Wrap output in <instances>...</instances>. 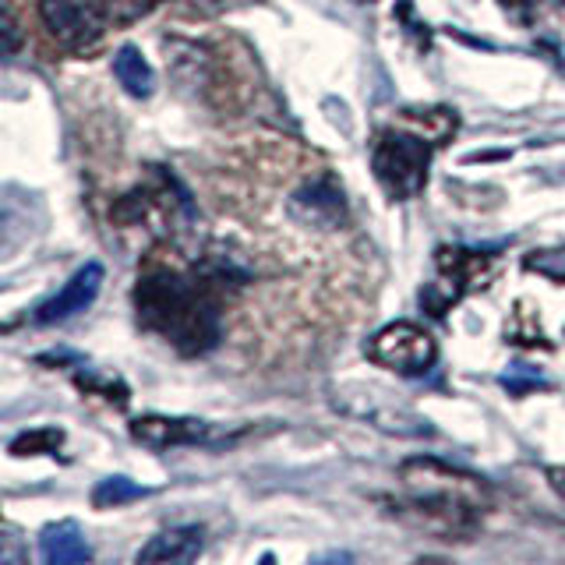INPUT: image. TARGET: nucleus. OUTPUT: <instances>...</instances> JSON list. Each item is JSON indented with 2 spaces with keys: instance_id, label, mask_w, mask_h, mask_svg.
Segmentation results:
<instances>
[{
  "instance_id": "39448f33",
  "label": "nucleus",
  "mask_w": 565,
  "mask_h": 565,
  "mask_svg": "<svg viewBox=\"0 0 565 565\" xmlns=\"http://www.w3.org/2000/svg\"><path fill=\"white\" fill-rule=\"evenodd\" d=\"M403 488L417 491V494H441V499H459L470 502L477 509L491 505V488L481 481V477L463 473L441 459H411V463L399 467Z\"/></svg>"
},
{
  "instance_id": "6ab92c4d",
  "label": "nucleus",
  "mask_w": 565,
  "mask_h": 565,
  "mask_svg": "<svg viewBox=\"0 0 565 565\" xmlns=\"http://www.w3.org/2000/svg\"><path fill=\"white\" fill-rule=\"evenodd\" d=\"M194 4H216V0H194Z\"/></svg>"
},
{
  "instance_id": "7ed1b4c3",
  "label": "nucleus",
  "mask_w": 565,
  "mask_h": 565,
  "mask_svg": "<svg viewBox=\"0 0 565 565\" xmlns=\"http://www.w3.org/2000/svg\"><path fill=\"white\" fill-rule=\"evenodd\" d=\"M388 505H393V512L399 520L428 530V534H435V537H446V541L470 537L477 530V523H481V512H484L470 502L441 499V494H417V491H411L406 499H388Z\"/></svg>"
},
{
  "instance_id": "f257e3e1",
  "label": "nucleus",
  "mask_w": 565,
  "mask_h": 565,
  "mask_svg": "<svg viewBox=\"0 0 565 565\" xmlns=\"http://www.w3.org/2000/svg\"><path fill=\"white\" fill-rule=\"evenodd\" d=\"M230 279L226 269L212 273H177L156 269L138 279L135 305L146 329L159 332L181 353H205L216 347L223 329L220 287Z\"/></svg>"
},
{
  "instance_id": "9d476101",
  "label": "nucleus",
  "mask_w": 565,
  "mask_h": 565,
  "mask_svg": "<svg viewBox=\"0 0 565 565\" xmlns=\"http://www.w3.org/2000/svg\"><path fill=\"white\" fill-rule=\"evenodd\" d=\"M438 273H441V282H452V290H449V305H452L456 297L481 287V279L491 273V262L477 252H441Z\"/></svg>"
},
{
  "instance_id": "2eb2a0df",
  "label": "nucleus",
  "mask_w": 565,
  "mask_h": 565,
  "mask_svg": "<svg viewBox=\"0 0 565 565\" xmlns=\"http://www.w3.org/2000/svg\"><path fill=\"white\" fill-rule=\"evenodd\" d=\"M106 25H128L138 22L141 14H149L156 8V0H99Z\"/></svg>"
},
{
  "instance_id": "f03ea898",
  "label": "nucleus",
  "mask_w": 565,
  "mask_h": 565,
  "mask_svg": "<svg viewBox=\"0 0 565 565\" xmlns=\"http://www.w3.org/2000/svg\"><path fill=\"white\" fill-rule=\"evenodd\" d=\"M438 141L431 135H424L420 128H382L375 135V146H371V167L382 191L388 199H411L428 181V167H431V152Z\"/></svg>"
},
{
  "instance_id": "423d86ee",
  "label": "nucleus",
  "mask_w": 565,
  "mask_h": 565,
  "mask_svg": "<svg viewBox=\"0 0 565 565\" xmlns=\"http://www.w3.org/2000/svg\"><path fill=\"white\" fill-rule=\"evenodd\" d=\"M40 14L53 40L71 50L96 43L106 29L99 0H40Z\"/></svg>"
},
{
  "instance_id": "20e7f679",
  "label": "nucleus",
  "mask_w": 565,
  "mask_h": 565,
  "mask_svg": "<svg viewBox=\"0 0 565 565\" xmlns=\"http://www.w3.org/2000/svg\"><path fill=\"white\" fill-rule=\"evenodd\" d=\"M367 358L385 371H396V375L420 379L438 361V347L428 329L414 322H393L375 332V340L367 343Z\"/></svg>"
},
{
  "instance_id": "6e6552de",
  "label": "nucleus",
  "mask_w": 565,
  "mask_h": 565,
  "mask_svg": "<svg viewBox=\"0 0 565 565\" xmlns=\"http://www.w3.org/2000/svg\"><path fill=\"white\" fill-rule=\"evenodd\" d=\"M135 441L149 449H173V446H194L209 435V424L202 420H188V417H138L131 424Z\"/></svg>"
},
{
  "instance_id": "f8f14e48",
  "label": "nucleus",
  "mask_w": 565,
  "mask_h": 565,
  "mask_svg": "<svg viewBox=\"0 0 565 565\" xmlns=\"http://www.w3.org/2000/svg\"><path fill=\"white\" fill-rule=\"evenodd\" d=\"M114 75H117V82L124 85V93L135 96V99L152 96V88H156V75H152L149 61L141 57V50H138V46H120V50H117V57H114Z\"/></svg>"
},
{
  "instance_id": "f3484780",
  "label": "nucleus",
  "mask_w": 565,
  "mask_h": 565,
  "mask_svg": "<svg viewBox=\"0 0 565 565\" xmlns=\"http://www.w3.org/2000/svg\"><path fill=\"white\" fill-rule=\"evenodd\" d=\"M547 484H552L558 499H565V467H547Z\"/></svg>"
},
{
  "instance_id": "a211bd4d",
  "label": "nucleus",
  "mask_w": 565,
  "mask_h": 565,
  "mask_svg": "<svg viewBox=\"0 0 565 565\" xmlns=\"http://www.w3.org/2000/svg\"><path fill=\"white\" fill-rule=\"evenodd\" d=\"M0 558H14V552H8V544H4V537H0Z\"/></svg>"
},
{
  "instance_id": "1a4fd4ad",
  "label": "nucleus",
  "mask_w": 565,
  "mask_h": 565,
  "mask_svg": "<svg viewBox=\"0 0 565 565\" xmlns=\"http://www.w3.org/2000/svg\"><path fill=\"white\" fill-rule=\"evenodd\" d=\"M205 544L202 526H173L156 534L146 547L138 552V562H194Z\"/></svg>"
},
{
  "instance_id": "dca6fc26",
  "label": "nucleus",
  "mask_w": 565,
  "mask_h": 565,
  "mask_svg": "<svg viewBox=\"0 0 565 565\" xmlns=\"http://www.w3.org/2000/svg\"><path fill=\"white\" fill-rule=\"evenodd\" d=\"M18 46H22V32H18L14 18L4 8H0V53H11Z\"/></svg>"
},
{
  "instance_id": "0eeeda50",
  "label": "nucleus",
  "mask_w": 565,
  "mask_h": 565,
  "mask_svg": "<svg viewBox=\"0 0 565 565\" xmlns=\"http://www.w3.org/2000/svg\"><path fill=\"white\" fill-rule=\"evenodd\" d=\"M99 287H103V265L99 262L82 265V269L64 282V290L57 297H50L46 305L35 311V322L53 326V322H64V318L85 311L96 300Z\"/></svg>"
},
{
  "instance_id": "9b49d317",
  "label": "nucleus",
  "mask_w": 565,
  "mask_h": 565,
  "mask_svg": "<svg viewBox=\"0 0 565 565\" xmlns=\"http://www.w3.org/2000/svg\"><path fill=\"white\" fill-rule=\"evenodd\" d=\"M40 555L50 562V565H78V562H88L93 558V547L85 544L78 523H53L43 530L40 537Z\"/></svg>"
},
{
  "instance_id": "4468645a",
  "label": "nucleus",
  "mask_w": 565,
  "mask_h": 565,
  "mask_svg": "<svg viewBox=\"0 0 565 565\" xmlns=\"http://www.w3.org/2000/svg\"><path fill=\"white\" fill-rule=\"evenodd\" d=\"M64 441V435L57 428H43V431H29V435H18L11 441V452L14 456H40V452H57V446Z\"/></svg>"
},
{
  "instance_id": "ddd939ff",
  "label": "nucleus",
  "mask_w": 565,
  "mask_h": 565,
  "mask_svg": "<svg viewBox=\"0 0 565 565\" xmlns=\"http://www.w3.org/2000/svg\"><path fill=\"white\" fill-rule=\"evenodd\" d=\"M146 494H149V488L128 481V477H106V481H99L96 491H93V505L96 509H117L124 502L146 499Z\"/></svg>"
}]
</instances>
